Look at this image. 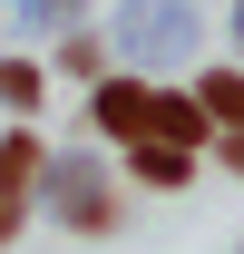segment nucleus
<instances>
[{"instance_id":"f257e3e1","label":"nucleus","mask_w":244,"mask_h":254,"mask_svg":"<svg viewBox=\"0 0 244 254\" xmlns=\"http://www.w3.org/2000/svg\"><path fill=\"white\" fill-rule=\"evenodd\" d=\"M108 39H118V59L137 68V78H156V68L195 59V39H205V30H195V10H185V0H127Z\"/></svg>"},{"instance_id":"f03ea898","label":"nucleus","mask_w":244,"mask_h":254,"mask_svg":"<svg viewBox=\"0 0 244 254\" xmlns=\"http://www.w3.org/2000/svg\"><path fill=\"white\" fill-rule=\"evenodd\" d=\"M39 186H49V215L78 225V235H108L118 225V176L88 157H59V166H39Z\"/></svg>"},{"instance_id":"7ed1b4c3","label":"nucleus","mask_w":244,"mask_h":254,"mask_svg":"<svg viewBox=\"0 0 244 254\" xmlns=\"http://www.w3.org/2000/svg\"><path fill=\"white\" fill-rule=\"evenodd\" d=\"M147 88L156 78H137V68H108V78H88V118H98V137H147Z\"/></svg>"},{"instance_id":"20e7f679","label":"nucleus","mask_w":244,"mask_h":254,"mask_svg":"<svg viewBox=\"0 0 244 254\" xmlns=\"http://www.w3.org/2000/svg\"><path fill=\"white\" fill-rule=\"evenodd\" d=\"M127 186H147V195H176L195 186V147H166V137H127V166H118Z\"/></svg>"},{"instance_id":"39448f33","label":"nucleus","mask_w":244,"mask_h":254,"mask_svg":"<svg viewBox=\"0 0 244 254\" xmlns=\"http://www.w3.org/2000/svg\"><path fill=\"white\" fill-rule=\"evenodd\" d=\"M147 137H166V147H195V157H205L215 118L195 108V88H166V78H156V88H147Z\"/></svg>"},{"instance_id":"423d86ee","label":"nucleus","mask_w":244,"mask_h":254,"mask_svg":"<svg viewBox=\"0 0 244 254\" xmlns=\"http://www.w3.org/2000/svg\"><path fill=\"white\" fill-rule=\"evenodd\" d=\"M39 166H49V147H39L30 127H10V137H0V195H30Z\"/></svg>"},{"instance_id":"0eeeda50","label":"nucleus","mask_w":244,"mask_h":254,"mask_svg":"<svg viewBox=\"0 0 244 254\" xmlns=\"http://www.w3.org/2000/svg\"><path fill=\"white\" fill-rule=\"evenodd\" d=\"M195 108H205L215 127H244V68H205V78H195Z\"/></svg>"},{"instance_id":"6e6552de","label":"nucleus","mask_w":244,"mask_h":254,"mask_svg":"<svg viewBox=\"0 0 244 254\" xmlns=\"http://www.w3.org/2000/svg\"><path fill=\"white\" fill-rule=\"evenodd\" d=\"M39 98H49V78H39L30 59H0V108H10V118H39Z\"/></svg>"},{"instance_id":"1a4fd4ad","label":"nucleus","mask_w":244,"mask_h":254,"mask_svg":"<svg viewBox=\"0 0 244 254\" xmlns=\"http://www.w3.org/2000/svg\"><path fill=\"white\" fill-rule=\"evenodd\" d=\"M59 68L68 78H108V39L98 30H59Z\"/></svg>"},{"instance_id":"9d476101","label":"nucleus","mask_w":244,"mask_h":254,"mask_svg":"<svg viewBox=\"0 0 244 254\" xmlns=\"http://www.w3.org/2000/svg\"><path fill=\"white\" fill-rule=\"evenodd\" d=\"M20 10H30L39 30H78V10H88V0H20Z\"/></svg>"},{"instance_id":"9b49d317","label":"nucleus","mask_w":244,"mask_h":254,"mask_svg":"<svg viewBox=\"0 0 244 254\" xmlns=\"http://www.w3.org/2000/svg\"><path fill=\"white\" fill-rule=\"evenodd\" d=\"M205 147H215V157H225V166H235V176H244V127H215Z\"/></svg>"},{"instance_id":"f8f14e48","label":"nucleus","mask_w":244,"mask_h":254,"mask_svg":"<svg viewBox=\"0 0 244 254\" xmlns=\"http://www.w3.org/2000/svg\"><path fill=\"white\" fill-rule=\"evenodd\" d=\"M20 215H30V195H0V245L20 235Z\"/></svg>"},{"instance_id":"ddd939ff","label":"nucleus","mask_w":244,"mask_h":254,"mask_svg":"<svg viewBox=\"0 0 244 254\" xmlns=\"http://www.w3.org/2000/svg\"><path fill=\"white\" fill-rule=\"evenodd\" d=\"M235 59H244V0H235Z\"/></svg>"}]
</instances>
